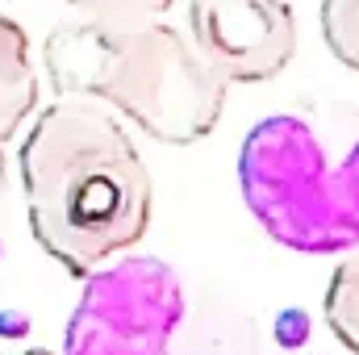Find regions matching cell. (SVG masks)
<instances>
[{
	"label": "cell",
	"mask_w": 359,
	"mask_h": 355,
	"mask_svg": "<svg viewBox=\"0 0 359 355\" xmlns=\"http://www.w3.org/2000/svg\"><path fill=\"white\" fill-rule=\"evenodd\" d=\"M188 42L226 88L264 84L297 55V13L288 0H188Z\"/></svg>",
	"instance_id": "5"
},
{
	"label": "cell",
	"mask_w": 359,
	"mask_h": 355,
	"mask_svg": "<svg viewBox=\"0 0 359 355\" xmlns=\"http://www.w3.org/2000/svg\"><path fill=\"white\" fill-rule=\"evenodd\" d=\"M38 109V67L21 21L0 13V155Z\"/></svg>",
	"instance_id": "6"
},
{
	"label": "cell",
	"mask_w": 359,
	"mask_h": 355,
	"mask_svg": "<svg viewBox=\"0 0 359 355\" xmlns=\"http://www.w3.org/2000/svg\"><path fill=\"white\" fill-rule=\"evenodd\" d=\"M63 4L96 21H138V17H163L176 0H63Z\"/></svg>",
	"instance_id": "9"
},
{
	"label": "cell",
	"mask_w": 359,
	"mask_h": 355,
	"mask_svg": "<svg viewBox=\"0 0 359 355\" xmlns=\"http://www.w3.org/2000/svg\"><path fill=\"white\" fill-rule=\"evenodd\" d=\"M21 355H55V351H42V347H34V351H21Z\"/></svg>",
	"instance_id": "11"
},
{
	"label": "cell",
	"mask_w": 359,
	"mask_h": 355,
	"mask_svg": "<svg viewBox=\"0 0 359 355\" xmlns=\"http://www.w3.org/2000/svg\"><path fill=\"white\" fill-rule=\"evenodd\" d=\"M17 172L34 243L72 276H92L151 226V172L117 113L96 100L46 105L21 142Z\"/></svg>",
	"instance_id": "1"
},
{
	"label": "cell",
	"mask_w": 359,
	"mask_h": 355,
	"mask_svg": "<svg viewBox=\"0 0 359 355\" xmlns=\"http://www.w3.org/2000/svg\"><path fill=\"white\" fill-rule=\"evenodd\" d=\"M184 284L155 255H126L84 276L63 355H172Z\"/></svg>",
	"instance_id": "4"
},
{
	"label": "cell",
	"mask_w": 359,
	"mask_h": 355,
	"mask_svg": "<svg viewBox=\"0 0 359 355\" xmlns=\"http://www.w3.org/2000/svg\"><path fill=\"white\" fill-rule=\"evenodd\" d=\"M322 38L343 67L359 72V0H322Z\"/></svg>",
	"instance_id": "8"
},
{
	"label": "cell",
	"mask_w": 359,
	"mask_h": 355,
	"mask_svg": "<svg viewBox=\"0 0 359 355\" xmlns=\"http://www.w3.org/2000/svg\"><path fill=\"white\" fill-rule=\"evenodd\" d=\"M42 67L59 100H96L168 147L209 138L230 92L192 51L188 34L159 17L59 21L46 34Z\"/></svg>",
	"instance_id": "2"
},
{
	"label": "cell",
	"mask_w": 359,
	"mask_h": 355,
	"mask_svg": "<svg viewBox=\"0 0 359 355\" xmlns=\"http://www.w3.org/2000/svg\"><path fill=\"white\" fill-rule=\"evenodd\" d=\"M238 188L271 243L301 255L359 247V138L330 151L301 113L251 126L238 147Z\"/></svg>",
	"instance_id": "3"
},
{
	"label": "cell",
	"mask_w": 359,
	"mask_h": 355,
	"mask_svg": "<svg viewBox=\"0 0 359 355\" xmlns=\"http://www.w3.org/2000/svg\"><path fill=\"white\" fill-rule=\"evenodd\" d=\"M326 326L334 330V339L359 355V247L347 251V260L334 267L330 284H326V301H322Z\"/></svg>",
	"instance_id": "7"
},
{
	"label": "cell",
	"mask_w": 359,
	"mask_h": 355,
	"mask_svg": "<svg viewBox=\"0 0 359 355\" xmlns=\"http://www.w3.org/2000/svg\"><path fill=\"white\" fill-rule=\"evenodd\" d=\"M4 188H8V159L0 155V196H4Z\"/></svg>",
	"instance_id": "10"
}]
</instances>
